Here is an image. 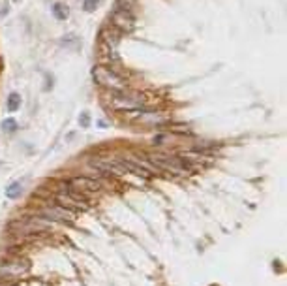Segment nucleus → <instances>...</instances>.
<instances>
[{
  "instance_id": "4468645a",
  "label": "nucleus",
  "mask_w": 287,
  "mask_h": 286,
  "mask_svg": "<svg viewBox=\"0 0 287 286\" xmlns=\"http://www.w3.org/2000/svg\"><path fill=\"white\" fill-rule=\"evenodd\" d=\"M102 2L104 0H83V8H85V12H94Z\"/></svg>"
},
{
  "instance_id": "423d86ee",
  "label": "nucleus",
  "mask_w": 287,
  "mask_h": 286,
  "mask_svg": "<svg viewBox=\"0 0 287 286\" xmlns=\"http://www.w3.org/2000/svg\"><path fill=\"white\" fill-rule=\"evenodd\" d=\"M68 185L79 192H100L102 190V183L96 179H90V177H72L68 181Z\"/></svg>"
},
{
  "instance_id": "0eeeda50",
  "label": "nucleus",
  "mask_w": 287,
  "mask_h": 286,
  "mask_svg": "<svg viewBox=\"0 0 287 286\" xmlns=\"http://www.w3.org/2000/svg\"><path fill=\"white\" fill-rule=\"evenodd\" d=\"M120 38H122V32L116 31L113 25H107L100 31V44L107 45L111 49L116 51V45L120 44Z\"/></svg>"
},
{
  "instance_id": "39448f33",
  "label": "nucleus",
  "mask_w": 287,
  "mask_h": 286,
  "mask_svg": "<svg viewBox=\"0 0 287 286\" xmlns=\"http://www.w3.org/2000/svg\"><path fill=\"white\" fill-rule=\"evenodd\" d=\"M116 28V31L124 32H130L132 28L135 26V17L132 10H124V8H115L113 13H111V23Z\"/></svg>"
},
{
  "instance_id": "ddd939ff",
  "label": "nucleus",
  "mask_w": 287,
  "mask_h": 286,
  "mask_svg": "<svg viewBox=\"0 0 287 286\" xmlns=\"http://www.w3.org/2000/svg\"><path fill=\"white\" fill-rule=\"evenodd\" d=\"M2 128H4V132H8V134H13V132L17 130V121H15V119H6V121L2 123Z\"/></svg>"
},
{
  "instance_id": "f3484780",
  "label": "nucleus",
  "mask_w": 287,
  "mask_h": 286,
  "mask_svg": "<svg viewBox=\"0 0 287 286\" xmlns=\"http://www.w3.org/2000/svg\"><path fill=\"white\" fill-rule=\"evenodd\" d=\"M173 132H178V134H188V126H175V128H171Z\"/></svg>"
},
{
  "instance_id": "9b49d317",
  "label": "nucleus",
  "mask_w": 287,
  "mask_h": 286,
  "mask_svg": "<svg viewBox=\"0 0 287 286\" xmlns=\"http://www.w3.org/2000/svg\"><path fill=\"white\" fill-rule=\"evenodd\" d=\"M53 15H55L58 21H66L70 17V10H68L66 4H62V2H56L55 6H53Z\"/></svg>"
},
{
  "instance_id": "7ed1b4c3",
  "label": "nucleus",
  "mask_w": 287,
  "mask_h": 286,
  "mask_svg": "<svg viewBox=\"0 0 287 286\" xmlns=\"http://www.w3.org/2000/svg\"><path fill=\"white\" fill-rule=\"evenodd\" d=\"M28 271H30V264L21 256L2 260L0 262V282H15V280L23 279Z\"/></svg>"
},
{
  "instance_id": "dca6fc26",
  "label": "nucleus",
  "mask_w": 287,
  "mask_h": 286,
  "mask_svg": "<svg viewBox=\"0 0 287 286\" xmlns=\"http://www.w3.org/2000/svg\"><path fill=\"white\" fill-rule=\"evenodd\" d=\"M135 0H118L116 2V8H124V10H132Z\"/></svg>"
},
{
  "instance_id": "6ab92c4d",
  "label": "nucleus",
  "mask_w": 287,
  "mask_h": 286,
  "mask_svg": "<svg viewBox=\"0 0 287 286\" xmlns=\"http://www.w3.org/2000/svg\"><path fill=\"white\" fill-rule=\"evenodd\" d=\"M0 70H2V61H0Z\"/></svg>"
},
{
  "instance_id": "20e7f679",
  "label": "nucleus",
  "mask_w": 287,
  "mask_h": 286,
  "mask_svg": "<svg viewBox=\"0 0 287 286\" xmlns=\"http://www.w3.org/2000/svg\"><path fill=\"white\" fill-rule=\"evenodd\" d=\"M38 217L45 218V220H56V222H64V224H72L75 220V213L68 211L58 204H47V206L40 207L36 211Z\"/></svg>"
},
{
  "instance_id": "1a4fd4ad",
  "label": "nucleus",
  "mask_w": 287,
  "mask_h": 286,
  "mask_svg": "<svg viewBox=\"0 0 287 286\" xmlns=\"http://www.w3.org/2000/svg\"><path fill=\"white\" fill-rule=\"evenodd\" d=\"M167 117L164 113H156V111H141L137 115V123H143V125H164Z\"/></svg>"
},
{
  "instance_id": "f03ea898",
  "label": "nucleus",
  "mask_w": 287,
  "mask_h": 286,
  "mask_svg": "<svg viewBox=\"0 0 287 286\" xmlns=\"http://www.w3.org/2000/svg\"><path fill=\"white\" fill-rule=\"evenodd\" d=\"M55 204H58V206H62L64 209H68V211H72V213L86 211V209L90 207L85 194L72 188L70 185L60 188V190L55 194Z\"/></svg>"
},
{
  "instance_id": "6e6552de",
  "label": "nucleus",
  "mask_w": 287,
  "mask_h": 286,
  "mask_svg": "<svg viewBox=\"0 0 287 286\" xmlns=\"http://www.w3.org/2000/svg\"><path fill=\"white\" fill-rule=\"evenodd\" d=\"M116 162H118V166H120L126 174H132V175H135V177H143V179H148V177H150V174L145 171L141 166H137L132 158H128V160H126V158H118Z\"/></svg>"
},
{
  "instance_id": "2eb2a0df",
  "label": "nucleus",
  "mask_w": 287,
  "mask_h": 286,
  "mask_svg": "<svg viewBox=\"0 0 287 286\" xmlns=\"http://www.w3.org/2000/svg\"><path fill=\"white\" fill-rule=\"evenodd\" d=\"M79 125L83 126V128H88V126H90V115H88V113H81Z\"/></svg>"
},
{
  "instance_id": "9d476101",
  "label": "nucleus",
  "mask_w": 287,
  "mask_h": 286,
  "mask_svg": "<svg viewBox=\"0 0 287 286\" xmlns=\"http://www.w3.org/2000/svg\"><path fill=\"white\" fill-rule=\"evenodd\" d=\"M23 194V185H21V181H13L6 187V198L10 199H17L19 196Z\"/></svg>"
},
{
  "instance_id": "f257e3e1",
  "label": "nucleus",
  "mask_w": 287,
  "mask_h": 286,
  "mask_svg": "<svg viewBox=\"0 0 287 286\" xmlns=\"http://www.w3.org/2000/svg\"><path fill=\"white\" fill-rule=\"evenodd\" d=\"M92 75H94V81L102 85V87L109 89V91H124L128 89V81L118 70L113 66V64H98L92 70Z\"/></svg>"
},
{
  "instance_id": "a211bd4d",
  "label": "nucleus",
  "mask_w": 287,
  "mask_h": 286,
  "mask_svg": "<svg viewBox=\"0 0 287 286\" xmlns=\"http://www.w3.org/2000/svg\"><path fill=\"white\" fill-rule=\"evenodd\" d=\"M6 286H26V282H17V280H15V282H8Z\"/></svg>"
},
{
  "instance_id": "f8f14e48",
  "label": "nucleus",
  "mask_w": 287,
  "mask_h": 286,
  "mask_svg": "<svg viewBox=\"0 0 287 286\" xmlns=\"http://www.w3.org/2000/svg\"><path fill=\"white\" fill-rule=\"evenodd\" d=\"M19 107H21V96H19L17 93H12L10 98H8V111L13 113V111H17Z\"/></svg>"
}]
</instances>
